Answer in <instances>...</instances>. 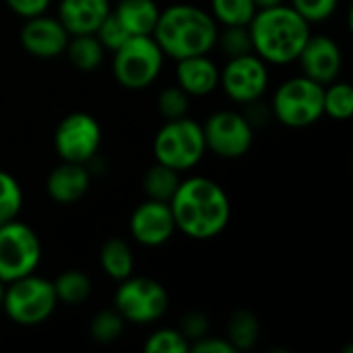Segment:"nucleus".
Segmentation results:
<instances>
[{
	"label": "nucleus",
	"mask_w": 353,
	"mask_h": 353,
	"mask_svg": "<svg viewBox=\"0 0 353 353\" xmlns=\"http://www.w3.org/2000/svg\"><path fill=\"white\" fill-rule=\"evenodd\" d=\"M176 230L192 240H211L219 236L232 217L228 192L211 178L192 176L180 180L170 201Z\"/></svg>",
	"instance_id": "1"
},
{
	"label": "nucleus",
	"mask_w": 353,
	"mask_h": 353,
	"mask_svg": "<svg viewBox=\"0 0 353 353\" xmlns=\"http://www.w3.org/2000/svg\"><path fill=\"white\" fill-rule=\"evenodd\" d=\"M248 31L252 39V52L267 64L277 66L296 62L308 37L312 35L310 23L285 2L259 8L248 23Z\"/></svg>",
	"instance_id": "2"
},
{
	"label": "nucleus",
	"mask_w": 353,
	"mask_h": 353,
	"mask_svg": "<svg viewBox=\"0 0 353 353\" xmlns=\"http://www.w3.org/2000/svg\"><path fill=\"white\" fill-rule=\"evenodd\" d=\"M217 21L196 4H172L163 8L153 29V39L174 60L209 54L217 46Z\"/></svg>",
	"instance_id": "3"
},
{
	"label": "nucleus",
	"mask_w": 353,
	"mask_h": 353,
	"mask_svg": "<svg viewBox=\"0 0 353 353\" xmlns=\"http://www.w3.org/2000/svg\"><path fill=\"white\" fill-rule=\"evenodd\" d=\"M207 145L203 134V124L184 116L176 120H165L157 130L153 141L155 161L176 170L186 172L201 163L205 157Z\"/></svg>",
	"instance_id": "4"
},
{
	"label": "nucleus",
	"mask_w": 353,
	"mask_h": 353,
	"mask_svg": "<svg viewBox=\"0 0 353 353\" xmlns=\"http://www.w3.org/2000/svg\"><path fill=\"white\" fill-rule=\"evenodd\" d=\"M58 298L50 279L29 273L6 283L2 310L19 327H37L56 310Z\"/></svg>",
	"instance_id": "5"
},
{
	"label": "nucleus",
	"mask_w": 353,
	"mask_h": 353,
	"mask_svg": "<svg viewBox=\"0 0 353 353\" xmlns=\"http://www.w3.org/2000/svg\"><path fill=\"white\" fill-rule=\"evenodd\" d=\"M112 54L114 79L124 89H145L153 85L163 68L165 58L153 35H130Z\"/></svg>",
	"instance_id": "6"
},
{
	"label": "nucleus",
	"mask_w": 353,
	"mask_h": 353,
	"mask_svg": "<svg viewBox=\"0 0 353 353\" xmlns=\"http://www.w3.org/2000/svg\"><path fill=\"white\" fill-rule=\"evenodd\" d=\"M325 85L300 74L281 83L271 101L273 118L288 128H306L319 122L323 112Z\"/></svg>",
	"instance_id": "7"
},
{
	"label": "nucleus",
	"mask_w": 353,
	"mask_h": 353,
	"mask_svg": "<svg viewBox=\"0 0 353 353\" xmlns=\"http://www.w3.org/2000/svg\"><path fill=\"white\" fill-rule=\"evenodd\" d=\"M170 306L165 288L151 277H126L114 294V308L126 323L151 325L159 321Z\"/></svg>",
	"instance_id": "8"
},
{
	"label": "nucleus",
	"mask_w": 353,
	"mask_h": 353,
	"mask_svg": "<svg viewBox=\"0 0 353 353\" xmlns=\"http://www.w3.org/2000/svg\"><path fill=\"white\" fill-rule=\"evenodd\" d=\"M41 263V242L23 221L12 219L0 225V279L10 283L21 279Z\"/></svg>",
	"instance_id": "9"
},
{
	"label": "nucleus",
	"mask_w": 353,
	"mask_h": 353,
	"mask_svg": "<svg viewBox=\"0 0 353 353\" xmlns=\"http://www.w3.org/2000/svg\"><path fill=\"white\" fill-rule=\"evenodd\" d=\"M101 147V126L87 112H72L60 120L54 132V149L62 161L91 163Z\"/></svg>",
	"instance_id": "10"
},
{
	"label": "nucleus",
	"mask_w": 353,
	"mask_h": 353,
	"mask_svg": "<svg viewBox=\"0 0 353 353\" xmlns=\"http://www.w3.org/2000/svg\"><path fill=\"white\" fill-rule=\"evenodd\" d=\"M207 151L223 159H238L246 155L254 143V128L244 114L221 110L207 118L203 124Z\"/></svg>",
	"instance_id": "11"
},
{
	"label": "nucleus",
	"mask_w": 353,
	"mask_h": 353,
	"mask_svg": "<svg viewBox=\"0 0 353 353\" xmlns=\"http://www.w3.org/2000/svg\"><path fill=\"white\" fill-rule=\"evenodd\" d=\"M219 85L236 103L256 101L265 95L269 87L267 62L254 52L228 58L225 66L219 70Z\"/></svg>",
	"instance_id": "12"
},
{
	"label": "nucleus",
	"mask_w": 353,
	"mask_h": 353,
	"mask_svg": "<svg viewBox=\"0 0 353 353\" xmlns=\"http://www.w3.org/2000/svg\"><path fill=\"white\" fill-rule=\"evenodd\" d=\"M128 228H130V236L139 244L147 248L163 246L176 234V221L170 203L147 199L132 211Z\"/></svg>",
	"instance_id": "13"
},
{
	"label": "nucleus",
	"mask_w": 353,
	"mask_h": 353,
	"mask_svg": "<svg viewBox=\"0 0 353 353\" xmlns=\"http://www.w3.org/2000/svg\"><path fill=\"white\" fill-rule=\"evenodd\" d=\"M68 39L70 33L58 21V17H48L46 12L25 19V25L21 29L23 50L41 60H50L64 54Z\"/></svg>",
	"instance_id": "14"
},
{
	"label": "nucleus",
	"mask_w": 353,
	"mask_h": 353,
	"mask_svg": "<svg viewBox=\"0 0 353 353\" xmlns=\"http://www.w3.org/2000/svg\"><path fill=\"white\" fill-rule=\"evenodd\" d=\"M296 62H300L304 77L321 85H329L339 79V72L343 66V54H341L339 43L333 37L310 35Z\"/></svg>",
	"instance_id": "15"
},
{
	"label": "nucleus",
	"mask_w": 353,
	"mask_h": 353,
	"mask_svg": "<svg viewBox=\"0 0 353 353\" xmlns=\"http://www.w3.org/2000/svg\"><path fill=\"white\" fill-rule=\"evenodd\" d=\"M89 184H91V172L87 165L62 161L48 174L46 190L54 203L72 205L87 194Z\"/></svg>",
	"instance_id": "16"
},
{
	"label": "nucleus",
	"mask_w": 353,
	"mask_h": 353,
	"mask_svg": "<svg viewBox=\"0 0 353 353\" xmlns=\"http://www.w3.org/2000/svg\"><path fill=\"white\" fill-rule=\"evenodd\" d=\"M176 62V85L182 87L190 97L209 95L219 87V68L207 54L188 56Z\"/></svg>",
	"instance_id": "17"
},
{
	"label": "nucleus",
	"mask_w": 353,
	"mask_h": 353,
	"mask_svg": "<svg viewBox=\"0 0 353 353\" xmlns=\"http://www.w3.org/2000/svg\"><path fill=\"white\" fill-rule=\"evenodd\" d=\"M110 10V0H60L58 21L70 35H85L95 33Z\"/></svg>",
	"instance_id": "18"
},
{
	"label": "nucleus",
	"mask_w": 353,
	"mask_h": 353,
	"mask_svg": "<svg viewBox=\"0 0 353 353\" xmlns=\"http://www.w3.org/2000/svg\"><path fill=\"white\" fill-rule=\"evenodd\" d=\"M159 12L161 8L155 0H120L112 8V14L128 35H153Z\"/></svg>",
	"instance_id": "19"
},
{
	"label": "nucleus",
	"mask_w": 353,
	"mask_h": 353,
	"mask_svg": "<svg viewBox=\"0 0 353 353\" xmlns=\"http://www.w3.org/2000/svg\"><path fill=\"white\" fill-rule=\"evenodd\" d=\"M99 265L114 281H124L134 271V254L122 238H110L99 250Z\"/></svg>",
	"instance_id": "20"
},
{
	"label": "nucleus",
	"mask_w": 353,
	"mask_h": 353,
	"mask_svg": "<svg viewBox=\"0 0 353 353\" xmlns=\"http://www.w3.org/2000/svg\"><path fill=\"white\" fill-rule=\"evenodd\" d=\"M64 54L68 56L70 64H72L77 70L91 72V70H95V68L103 62L105 48L99 43V39L95 37V33L70 35Z\"/></svg>",
	"instance_id": "21"
},
{
	"label": "nucleus",
	"mask_w": 353,
	"mask_h": 353,
	"mask_svg": "<svg viewBox=\"0 0 353 353\" xmlns=\"http://www.w3.org/2000/svg\"><path fill=\"white\" fill-rule=\"evenodd\" d=\"M178 186H180V172L159 161H155V165H151L143 176V190L147 199H153V201L170 203Z\"/></svg>",
	"instance_id": "22"
},
{
	"label": "nucleus",
	"mask_w": 353,
	"mask_h": 353,
	"mask_svg": "<svg viewBox=\"0 0 353 353\" xmlns=\"http://www.w3.org/2000/svg\"><path fill=\"white\" fill-rule=\"evenodd\" d=\"M52 285H54L58 302L68 304V306L83 304L91 296V279L87 273H83L79 269H68V271L60 273L52 281Z\"/></svg>",
	"instance_id": "23"
},
{
	"label": "nucleus",
	"mask_w": 353,
	"mask_h": 353,
	"mask_svg": "<svg viewBox=\"0 0 353 353\" xmlns=\"http://www.w3.org/2000/svg\"><path fill=\"white\" fill-rule=\"evenodd\" d=\"M261 335L259 319L250 310H236L228 323V341L236 347V352H248L256 345Z\"/></svg>",
	"instance_id": "24"
},
{
	"label": "nucleus",
	"mask_w": 353,
	"mask_h": 353,
	"mask_svg": "<svg viewBox=\"0 0 353 353\" xmlns=\"http://www.w3.org/2000/svg\"><path fill=\"white\" fill-rule=\"evenodd\" d=\"M256 10L254 0H211V17L221 27L248 25Z\"/></svg>",
	"instance_id": "25"
},
{
	"label": "nucleus",
	"mask_w": 353,
	"mask_h": 353,
	"mask_svg": "<svg viewBox=\"0 0 353 353\" xmlns=\"http://www.w3.org/2000/svg\"><path fill=\"white\" fill-rule=\"evenodd\" d=\"M323 112L333 120H350L353 114V89L345 81H333L323 91Z\"/></svg>",
	"instance_id": "26"
},
{
	"label": "nucleus",
	"mask_w": 353,
	"mask_h": 353,
	"mask_svg": "<svg viewBox=\"0 0 353 353\" xmlns=\"http://www.w3.org/2000/svg\"><path fill=\"white\" fill-rule=\"evenodd\" d=\"M23 209V190L17 178L0 170V225L19 217Z\"/></svg>",
	"instance_id": "27"
},
{
	"label": "nucleus",
	"mask_w": 353,
	"mask_h": 353,
	"mask_svg": "<svg viewBox=\"0 0 353 353\" xmlns=\"http://www.w3.org/2000/svg\"><path fill=\"white\" fill-rule=\"evenodd\" d=\"M124 325H126V321L120 316V312L116 308L114 310H101L93 316V321L89 325V335L93 341L108 345V343L118 341V337L124 333Z\"/></svg>",
	"instance_id": "28"
},
{
	"label": "nucleus",
	"mask_w": 353,
	"mask_h": 353,
	"mask_svg": "<svg viewBox=\"0 0 353 353\" xmlns=\"http://www.w3.org/2000/svg\"><path fill=\"white\" fill-rule=\"evenodd\" d=\"M147 353H188L190 343L180 329H157L145 341Z\"/></svg>",
	"instance_id": "29"
},
{
	"label": "nucleus",
	"mask_w": 353,
	"mask_h": 353,
	"mask_svg": "<svg viewBox=\"0 0 353 353\" xmlns=\"http://www.w3.org/2000/svg\"><path fill=\"white\" fill-rule=\"evenodd\" d=\"M157 108L165 120L184 118L188 116V110H190V95L178 85L165 87L157 97Z\"/></svg>",
	"instance_id": "30"
},
{
	"label": "nucleus",
	"mask_w": 353,
	"mask_h": 353,
	"mask_svg": "<svg viewBox=\"0 0 353 353\" xmlns=\"http://www.w3.org/2000/svg\"><path fill=\"white\" fill-rule=\"evenodd\" d=\"M217 43L221 46V50L228 58L250 54L252 52V39H250L248 25L223 27V31H219V35H217Z\"/></svg>",
	"instance_id": "31"
},
{
	"label": "nucleus",
	"mask_w": 353,
	"mask_h": 353,
	"mask_svg": "<svg viewBox=\"0 0 353 353\" xmlns=\"http://www.w3.org/2000/svg\"><path fill=\"white\" fill-rule=\"evenodd\" d=\"M290 6L308 23H321L333 17L339 6V0H292Z\"/></svg>",
	"instance_id": "32"
},
{
	"label": "nucleus",
	"mask_w": 353,
	"mask_h": 353,
	"mask_svg": "<svg viewBox=\"0 0 353 353\" xmlns=\"http://www.w3.org/2000/svg\"><path fill=\"white\" fill-rule=\"evenodd\" d=\"M95 37L99 39V43L105 48V50H110V52H114V50H118L130 35L126 33V29L118 23V19L112 14V10H110V14L101 21V25L97 27V31H95Z\"/></svg>",
	"instance_id": "33"
},
{
	"label": "nucleus",
	"mask_w": 353,
	"mask_h": 353,
	"mask_svg": "<svg viewBox=\"0 0 353 353\" xmlns=\"http://www.w3.org/2000/svg\"><path fill=\"white\" fill-rule=\"evenodd\" d=\"M180 333L186 337L188 343H194L209 335V316L201 310H190L180 321Z\"/></svg>",
	"instance_id": "34"
},
{
	"label": "nucleus",
	"mask_w": 353,
	"mask_h": 353,
	"mask_svg": "<svg viewBox=\"0 0 353 353\" xmlns=\"http://www.w3.org/2000/svg\"><path fill=\"white\" fill-rule=\"evenodd\" d=\"M4 2L21 19H31V17L43 14L50 8L52 0H4Z\"/></svg>",
	"instance_id": "35"
},
{
	"label": "nucleus",
	"mask_w": 353,
	"mask_h": 353,
	"mask_svg": "<svg viewBox=\"0 0 353 353\" xmlns=\"http://www.w3.org/2000/svg\"><path fill=\"white\" fill-rule=\"evenodd\" d=\"M190 352L194 353H236V347L228 339L219 337H209L205 335L203 339L190 343Z\"/></svg>",
	"instance_id": "36"
},
{
	"label": "nucleus",
	"mask_w": 353,
	"mask_h": 353,
	"mask_svg": "<svg viewBox=\"0 0 353 353\" xmlns=\"http://www.w3.org/2000/svg\"><path fill=\"white\" fill-rule=\"evenodd\" d=\"M246 105H248V112H246L244 116H246V120L252 124L254 130H256L259 126H265V124L269 122V118L273 116V114H271V108H267L265 103H261V99L250 101V103H246Z\"/></svg>",
	"instance_id": "37"
},
{
	"label": "nucleus",
	"mask_w": 353,
	"mask_h": 353,
	"mask_svg": "<svg viewBox=\"0 0 353 353\" xmlns=\"http://www.w3.org/2000/svg\"><path fill=\"white\" fill-rule=\"evenodd\" d=\"M285 0H254L256 8H269V6H277V4H283Z\"/></svg>",
	"instance_id": "38"
},
{
	"label": "nucleus",
	"mask_w": 353,
	"mask_h": 353,
	"mask_svg": "<svg viewBox=\"0 0 353 353\" xmlns=\"http://www.w3.org/2000/svg\"><path fill=\"white\" fill-rule=\"evenodd\" d=\"M4 290H6V283L0 279V310H2V302H4Z\"/></svg>",
	"instance_id": "39"
}]
</instances>
